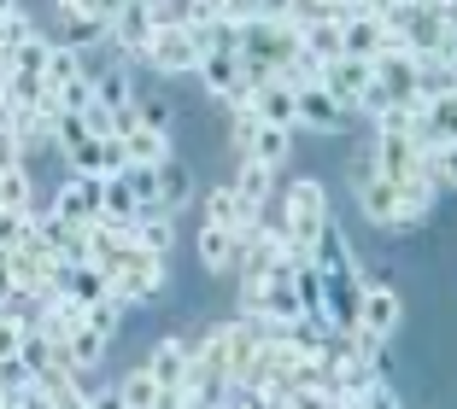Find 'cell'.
<instances>
[{"instance_id":"33","label":"cell","mask_w":457,"mask_h":409,"mask_svg":"<svg viewBox=\"0 0 457 409\" xmlns=\"http://www.w3.org/2000/svg\"><path fill=\"white\" fill-rule=\"evenodd\" d=\"M352 409H404V404H399V392H393L387 380H370V386L358 392V404H352Z\"/></svg>"},{"instance_id":"8","label":"cell","mask_w":457,"mask_h":409,"mask_svg":"<svg viewBox=\"0 0 457 409\" xmlns=\"http://www.w3.org/2000/svg\"><path fill=\"white\" fill-rule=\"evenodd\" d=\"M376 53H381L376 6H358V18H346V24H340V59H358V65H370Z\"/></svg>"},{"instance_id":"23","label":"cell","mask_w":457,"mask_h":409,"mask_svg":"<svg viewBox=\"0 0 457 409\" xmlns=\"http://www.w3.org/2000/svg\"><path fill=\"white\" fill-rule=\"evenodd\" d=\"M135 217H141V205L129 199V187L100 182V223H135Z\"/></svg>"},{"instance_id":"6","label":"cell","mask_w":457,"mask_h":409,"mask_svg":"<svg viewBox=\"0 0 457 409\" xmlns=\"http://www.w3.org/2000/svg\"><path fill=\"white\" fill-rule=\"evenodd\" d=\"M370 82H376L370 65H358V59H335V65H323V82H317V88H323L340 111H358V100L370 94Z\"/></svg>"},{"instance_id":"26","label":"cell","mask_w":457,"mask_h":409,"mask_svg":"<svg viewBox=\"0 0 457 409\" xmlns=\"http://www.w3.org/2000/svg\"><path fill=\"white\" fill-rule=\"evenodd\" d=\"M29 234H36V211H0V258L29 246Z\"/></svg>"},{"instance_id":"21","label":"cell","mask_w":457,"mask_h":409,"mask_svg":"<svg viewBox=\"0 0 457 409\" xmlns=\"http://www.w3.org/2000/svg\"><path fill=\"white\" fill-rule=\"evenodd\" d=\"M170 240H176V223L170 217H135V246L147 251V258H164V251H170Z\"/></svg>"},{"instance_id":"30","label":"cell","mask_w":457,"mask_h":409,"mask_svg":"<svg viewBox=\"0 0 457 409\" xmlns=\"http://www.w3.org/2000/svg\"><path fill=\"white\" fill-rule=\"evenodd\" d=\"M118 322H123V304H118V299H100V304H88V322H82V328H95L100 339L112 345V333H118Z\"/></svg>"},{"instance_id":"20","label":"cell","mask_w":457,"mask_h":409,"mask_svg":"<svg viewBox=\"0 0 457 409\" xmlns=\"http://www.w3.org/2000/svg\"><path fill=\"white\" fill-rule=\"evenodd\" d=\"M59 18H65V24H77V41H88V36H106L112 6H82V0H65V6H59ZM77 41H71V47H77Z\"/></svg>"},{"instance_id":"13","label":"cell","mask_w":457,"mask_h":409,"mask_svg":"<svg viewBox=\"0 0 457 409\" xmlns=\"http://www.w3.org/2000/svg\"><path fill=\"white\" fill-rule=\"evenodd\" d=\"M123 159L141 164V170H159L164 159H170V135H153V129H123Z\"/></svg>"},{"instance_id":"12","label":"cell","mask_w":457,"mask_h":409,"mask_svg":"<svg viewBox=\"0 0 457 409\" xmlns=\"http://www.w3.org/2000/svg\"><path fill=\"white\" fill-rule=\"evenodd\" d=\"M346 118V111L328 100L323 88H305V94H294V129H335V123Z\"/></svg>"},{"instance_id":"15","label":"cell","mask_w":457,"mask_h":409,"mask_svg":"<svg viewBox=\"0 0 457 409\" xmlns=\"http://www.w3.org/2000/svg\"><path fill=\"white\" fill-rule=\"evenodd\" d=\"M200 264H205V275H228L235 269V234L228 228H212V223L200 228Z\"/></svg>"},{"instance_id":"18","label":"cell","mask_w":457,"mask_h":409,"mask_svg":"<svg viewBox=\"0 0 457 409\" xmlns=\"http://www.w3.org/2000/svg\"><path fill=\"white\" fill-rule=\"evenodd\" d=\"M370 123H376V135H370V141H411L417 106H399V100H387L381 111H370Z\"/></svg>"},{"instance_id":"24","label":"cell","mask_w":457,"mask_h":409,"mask_svg":"<svg viewBox=\"0 0 457 409\" xmlns=\"http://www.w3.org/2000/svg\"><path fill=\"white\" fill-rule=\"evenodd\" d=\"M29 328H36L29 316H18V310H0V369H6V363H18V351H24Z\"/></svg>"},{"instance_id":"34","label":"cell","mask_w":457,"mask_h":409,"mask_svg":"<svg viewBox=\"0 0 457 409\" xmlns=\"http://www.w3.org/2000/svg\"><path fill=\"white\" fill-rule=\"evenodd\" d=\"M65 159H71V170H77V176H100V141L88 135V141H77V146H71Z\"/></svg>"},{"instance_id":"4","label":"cell","mask_w":457,"mask_h":409,"mask_svg":"<svg viewBox=\"0 0 457 409\" xmlns=\"http://www.w3.org/2000/svg\"><path fill=\"white\" fill-rule=\"evenodd\" d=\"M106 41L118 47L123 59H147V47H153V12H147V0H141V6H112Z\"/></svg>"},{"instance_id":"1","label":"cell","mask_w":457,"mask_h":409,"mask_svg":"<svg viewBox=\"0 0 457 409\" xmlns=\"http://www.w3.org/2000/svg\"><path fill=\"white\" fill-rule=\"evenodd\" d=\"M335 223V211H328V187L317 182V176H299V182H287V199H282V246L287 258H294L299 269H311V246H317V234Z\"/></svg>"},{"instance_id":"9","label":"cell","mask_w":457,"mask_h":409,"mask_svg":"<svg viewBox=\"0 0 457 409\" xmlns=\"http://www.w3.org/2000/svg\"><path fill=\"white\" fill-rule=\"evenodd\" d=\"M352 193H358V211L370 217L376 228H393V223H399V182H387V176H376V182L352 187Z\"/></svg>"},{"instance_id":"32","label":"cell","mask_w":457,"mask_h":409,"mask_svg":"<svg viewBox=\"0 0 457 409\" xmlns=\"http://www.w3.org/2000/svg\"><path fill=\"white\" fill-rule=\"evenodd\" d=\"M47 47H54V41H24V47H18L12 53V70H29V77H41V70H47Z\"/></svg>"},{"instance_id":"16","label":"cell","mask_w":457,"mask_h":409,"mask_svg":"<svg viewBox=\"0 0 457 409\" xmlns=\"http://www.w3.org/2000/svg\"><path fill=\"white\" fill-rule=\"evenodd\" d=\"M188 193H194L188 164L164 159V164H159V211H164V217H170V211H182V205H188Z\"/></svg>"},{"instance_id":"25","label":"cell","mask_w":457,"mask_h":409,"mask_svg":"<svg viewBox=\"0 0 457 409\" xmlns=\"http://www.w3.org/2000/svg\"><path fill=\"white\" fill-rule=\"evenodd\" d=\"M118 182L129 187V199L141 205V211H159V170H141V164H129Z\"/></svg>"},{"instance_id":"31","label":"cell","mask_w":457,"mask_h":409,"mask_svg":"<svg viewBox=\"0 0 457 409\" xmlns=\"http://www.w3.org/2000/svg\"><path fill=\"white\" fill-rule=\"evenodd\" d=\"M59 106H65V111H77V118H82V111L95 106V77H77V82H65V88H59Z\"/></svg>"},{"instance_id":"17","label":"cell","mask_w":457,"mask_h":409,"mask_svg":"<svg viewBox=\"0 0 457 409\" xmlns=\"http://www.w3.org/2000/svg\"><path fill=\"white\" fill-rule=\"evenodd\" d=\"M147 374H153L159 386H182V374H188V345H182V339H164L159 351H153Z\"/></svg>"},{"instance_id":"27","label":"cell","mask_w":457,"mask_h":409,"mask_svg":"<svg viewBox=\"0 0 457 409\" xmlns=\"http://www.w3.org/2000/svg\"><path fill=\"white\" fill-rule=\"evenodd\" d=\"M118 392H123V409H159V392H164V386H159V380H153V374H147V369H135V374H129V380H123V386H118Z\"/></svg>"},{"instance_id":"22","label":"cell","mask_w":457,"mask_h":409,"mask_svg":"<svg viewBox=\"0 0 457 409\" xmlns=\"http://www.w3.org/2000/svg\"><path fill=\"white\" fill-rule=\"evenodd\" d=\"M41 77H47V88H65V82L88 77V70H82V59H77V47H71V41H54V47H47V70H41Z\"/></svg>"},{"instance_id":"14","label":"cell","mask_w":457,"mask_h":409,"mask_svg":"<svg viewBox=\"0 0 457 409\" xmlns=\"http://www.w3.org/2000/svg\"><path fill=\"white\" fill-rule=\"evenodd\" d=\"M241 152L253 164H264V170H282V159H287V129H264V123H258V129L241 141Z\"/></svg>"},{"instance_id":"19","label":"cell","mask_w":457,"mask_h":409,"mask_svg":"<svg viewBox=\"0 0 457 409\" xmlns=\"http://www.w3.org/2000/svg\"><path fill=\"white\" fill-rule=\"evenodd\" d=\"M270 187H276V170H264V164L246 159V164H241V176H235V199H241V205H253V211H264Z\"/></svg>"},{"instance_id":"10","label":"cell","mask_w":457,"mask_h":409,"mask_svg":"<svg viewBox=\"0 0 457 409\" xmlns=\"http://www.w3.org/2000/svg\"><path fill=\"white\" fill-rule=\"evenodd\" d=\"M253 118L264 123V129H287L294 135V88H282V82L253 88Z\"/></svg>"},{"instance_id":"35","label":"cell","mask_w":457,"mask_h":409,"mask_svg":"<svg viewBox=\"0 0 457 409\" xmlns=\"http://www.w3.org/2000/svg\"><path fill=\"white\" fill-rule=\"evenodd\" d=\"M376 176H381V164H376V141H363L358 152H352V187L376 182Z\"/></svg>"},{"instance_id":"29","label":"cell","mask_w":457,"mask_h":409,"mask_svg":"<svg viewBox=\"0 0 457 409\" xmlns=\"http://www.w3.org/2000/svg\"><path fill=\"white\" fill-rule=\"evenodd\" d=\"M0 211H29V176H24V164L0 170Z\"/></svg>"},{"instance_id":"11","label":"cell","mask_w":457,"mask_h":409,"mask_svg":"<svg viewBox=\"0 0 457 409\" xmlns=\"http://www.w3.org/2000/svg\"><path fill=\"white\" fill-rule=\"evenodd\" d=\"M135 100H141V88L129 82V65H112L106 77H95V106H106V111H135Z\"/></svg>"},{"instance_id":"2","label":"cell","mask_w":457,"mask_h":409,"mask_svg":"<svg viewBox=\"0 0 457 409\" xmlns=\"http://www.w3.org/2000/svg\"><path fill=\"white\" fill-rule=\"evenodd\" d=\"M106 287L118 304H141V299H159L164 287V258H147V251H129L106 269Z\"/></svg>"},{"instance_id":"28","label":"cell","mask_w":457,"mask_h":409,"mask_svg":"<svg viewBox=\"0 0 457 409\" xmlns=\"http://www.w3.org/2000/svg\"><path fill=\"white\" fill-rule=\"evenodd\" d=\"M65 351H71V363H77V369H100V356H106V339H100L95 328H77L65 339Z\"/></svg>"},{"instance_id":"36","label":"cell","mask_w":457,"mask_h":409,"mask_svg":"<svg viewBox=\"0 0 457 409\" xmlns=\"http://www.w3.org/2000/svg\"><path fill=\"white\" fill-rule=\"evenodd\" d=\"M88 409H123V392L118 386H100V392L88 397Z\"/></svg>"},{"instance_id":"5","label":"cell","mask_w":457,"mask_h":409,"mask_svg":"<svg viewBox=\"0 0 457 409\" xmlns=\"http://www.w3.org/2000/svg\"><path fill=\"white\" fill-rule=\"evenodd\" d=\"M100 217V176H71L54 199V223L59 228H88Z\"/></svg>"},{"instance_id":"3","label":"cell","mask_w":457,"mask_h":409,"mask_svg":"<svg viewBox=\"0 0 457 409\" xmlns=\"http://www.w3.org/2000/svg\"><path fill=\"white\" fill-rule=\"evenodd\" d=\"M200 41H194V29L170 24V29H153V47H147V65L164 70V77H188V70H200Z\"/></svg>"},{"instance_id":"37","label":"cell","mask_w":457,"mask_h":409,"mask_svg":"<svg viewBox=\"0 0 457 409\" xmlns=\"http://www.w3.org/2000/svg\"><path fill=\"white\" fill-rule=\"evenodd\" d=\"M18 292H12V275H6V264H0V310H12Z\"/></svg>"},{"instance_id":"7","label":"cell","mask_w":457,"mask_h":409,"mask_svg":"<svg viewBox=\"0 0 457 409\" xmlns=\"http://www.w3.org/2000/svg\"><path fill=\"white\" fill-rule=\"evenodd\" d=\"M399 316H404V304H399V292H393V287H363L358 292V322H352V328L387 339V333L399 328Z\"/></svg>"}]
</instances>
